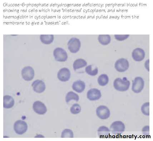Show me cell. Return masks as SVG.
Masks as SVG:
<instances>
[{
	"mask_svg": "<svg viewBox=\"0 0 153 141\" xmlns=\"http://www.w3.org/2000/svg\"><path fill=\"white\" fill-rule=\"evenodd\" d=\"M130 85V81L127 80L126 78L123 79L118 78L115 79L114 82V87L118 91L124 92L129 89Z\"/></svg>",
	"mask_w": 153,
	"mask_h": 141,
	"instance_id": "6da1fadb",
	"label": "cell"
},
{
	"mask_svg": "<svg viewBox=\"0 0 153 141\" xmlns=\"http://www.w3.org/2000/svg\"><path fill=\"white\" fill-rule=\"evenodd\" d=\"M125 126L121 121H116L113 123L110 126V131L115 136L121 135L125 131Z\"/></svg>",
	"mask_w": 153,
	"mask_h": 141,
	"instance_id": "7a4b0ae2",
	"label": "cell"
},
{
	"mask_svg": "<svg viewBox=\"0 0 153 141\" xmlns=\"http://www.w3.org/2000/svg\"><path fill=\"white\" fill-rule=\"evenodd\" d=\"M67 45L70 52L72 53L75 54L79 51L81 48V41L76 38L73 37L69 40Z\"/></svg>",
	"mask_w": 153,
	"mask_h": 141,
	"instance_id": "3957f363",
	"label": "cell"
},
{
	"mask_svg": "<svg viewBox=\"0 0 153 141\" xmlns=\"http://www.w3.org/2000/svg\"><path fill=\"white\" fill-rule=\"evenodd\" d=\"M53 56L55 60L60 62H65L68 58L66 51L61 48H56L54 50Z\"/></svg>",
	"mask_w": 153,
	"mask_h": 141,
	"instance_id": "277c9868",
	"label": "cell"
},
{
	"mask_svg": "<svg viewBox=\"0 0 153 141\" xmlns=\"http://www.w3.org/2000/svg\"><path fill=\"white\" fill-rule=\"evenodd\" d=\"M144 85V81L142 77H136L133 81L132 91L135 93H139L143 90Z\"/></svg>",
	"mask_w": 153,
	"mask_h": 141,
	"instance_id": "5b68a950",
	"label": "cell"
},
{
	"mask_svg": "<svg viewBox=\"0 0 153 141\" xmlns=\"http://www.w3.org/2000/svg\"><path fill=\"white\" fill-rule=\"evenodd\" d=\"M129 67V62L126 59L122 58L118 59L115 64V68L119 72H124L128 69Z\"/></svg>",
	"mask_w": 153,
	"mask_h": 141,
	"instance_id": "8992f818",
	"label": "cell"
},
{
	"mask_svg": "<svg viewBox=\"0 0 153 141\" xmlns=\"http://www.w3.org/2000/svg\"><path fill=\"white\" fill-rule=\"evenodd\" d=\"M14 128L16 133L22 135L27 131L28 129V126L25 121L18 120L14 123Z\"/></svg>",
	"mask_w": 153,
	"mask_h": 141,
	"instance_id": "52a82bcc",
	"label": "cell"
},
{
	"mask_svg": "<svg viewBox=\"0 0 153 141\" xmlns=\"http://www.w3.org/2000/svg\"><path fill=\"white\" fill-rule=\"evenodd\" d=\"M110 110L107 106H101L96 109V114L100 118L102 119H108L110 115Z\"/></svg>",
	"mask_w": 153,
	"mask_h": 141,
	"instance_id": "ba28073f",
	"label": "cell"
},
{
	"mask_svg": "<svg viewBox=\"0 0 153 141\" xmlns=\"http://www.w3.org/2000/svg\"><path fill=\"white\" fill-rule=\"evenodd\" d=\"M22 75L23 78L25 81L32 80L34 77V70L31 67H25L22 70Z\"/></svg>",
	"mask_w": 153,
	"mask_h": 141,
	"instance_id": "9c48e42d",
	"label": "cell"
},
{
	"mask_svg": "<svg viewBox=\"0 0 153 141\" xmlns=\"http://www.w3.org/2000/svg\"><path fill=\"white\" fill-rule=\"evenodd\" d=\"M71 72L68 68H63L60 70L57 74L58 79L62 82H66L70 79L71 77Z\"/></svg>",
	"mask_w": 153,
	"mask_h": 141,
	"instance_id": "30bf717a",
	"label": "cell"
},
{
	"mask_svg": "<svg viewBox=\"0 0 153 141\" xmlns=\"http://www.w3.org/2000/svg\"><path fill=\"white\" fill-rule=\"evenodd\" d=\"M132 58L137 62H140L143 60L145 57V52L143 49L137 48L132 53Z\"/></svg>",
	"mask_w": 153,
	"mask_h": 141,
	"instance_id": "8fae6325",
	"label": "cell"
},
{
	"mask_svg": "<svg viewBox=\"0 0 153 141\" xmlns=\"http://www.w3.org/2000/svg\"><path fill=\"white\" fill-rule=\"evenodd\" d=\"M33 107L34 111L39 115H44L47 111V108L45 104L39 101L34 102Z\"/></svg>",
	"mask_w": 153,
	"mask_h": 141,
	"instance_id": "7c38bea8",
	"label": "cell"
},
{
	"mask_svg": "<svg viewBox=\"0 0 153 141\" xmlns=\"http://www.w3.org/2000/svg\"><path fill=\"white\" fill-rule=\"evenodd\" d=\"M101 93L99 90L92 88L89 90L87 93V98L91 101L98 100L101 97Z\"/></svg>",
	"mask_w": 153,
	"mask_h": 141,
	"instance_id": "4fadbf2b",
	"label": "cell"
},
{
	"mask_svg": "<svg viewBox=\"0 0 153 141\" xmlns=\"http://www.w3.org/2000/svg\"><path fill=\"white\" fill-rule=\"evenodd\" d=\"M32 86L34 91L37 93H43L45 89V85L42 81L37 80L33 83Z\"/></svg>",
	"mask_w": 153,
	"mask_h": 141,
	"instance_id": "5bb4252c",
	"label": "cell"
},
{
	"mask_svg": "<svg viewBox=\"0 0 153 141\" xmlns=\"http://www.w3.org/2000/svg\"><path fill=\"white\" fill-rule=\"evenodd\" d=\"M85 83L81 80L75 81L72 85L73 89L78 93H82L85 89Z\"/></svg>",
	"mask_w": 153,
	"mask_h": 141,
	"instance_id": "9a60e30c",
	"label": "cell"
},
{
	"mask_svg": "<svg viewBox=\"0 0 153 141\" xmlns=\"http://www.w3.org/2000/svg\"><path fill=\"white\" fill-rule=\"evenodd\" d=\"M97 133L100 138H107L110 136V131L106 126H101L98 128Z\"/></svg>",
	"mask_w": 153,
	"mask_h": 141,
	"instance_id": "2e32d148",
	"label": "cell"
},
{
	"mask_svg": "<svg viewBox=\"0 0 153 141\" xmlns=\"http://www.w3.org/2000/svg\"><path fill=\"white\" fill-rule=\"evenodd\" d=\"M14 101L13 97L10 95H5L3 97V107L10 109L14 106Z\"/></svg>",
	"mask_w": 153,
	"mask_h": 141,
	"instance_id": "e0dca14e",
	"label": "cell"
},
{
	"mask_svg": "<svg viewBox=\"0 0 153 141\" xmlns=\"http://www.w3.org/2000/svg\"><path fill=\"white\" fill-rule=\"evenodd\" d=\"M40 39L43 44L49 45L53 42L54 36L53 35H40Z\"/></svg>",
	"mask_w": 153,
	"mask_h": 141,
	"instance_id": "ac0fdd59",
	"label": "cell"
},
{
	"mask_svg": "<svg viewBox=\"0 0 153 141\" xmlns=\"http://www.w3.org/2000/svg\"><path fill=\"white\" fill-rule=\"evenodd\" d=\"M98 41L103 46H107L111 42V39L109 35H100L98 36Z\"/></svg>",
	"mask_w": 153,
	"mask_h": 141,
	"instance_id": "d6986e66",
	"label": "cell"
},
{
	"mask_svg": "<svg viewBox=\"0 0 153 141\" xmlns=\"http://www.w3.org/2000/svg\"><path fill=\"white\" fill-rule=\"evenodd\" d=\"M87 65V62L84 59H76L74 62L73 68L74 70L85 67Z\"/></svg>",
	"mask_w": 153,
	"mask_h": 141,
	"instance_id": "ffe728a7",
	"label": "cell"
},
{
	"mask_svg": "<svg viewBox=\"0 0 153 141\" xmlns=\"http://www.w3.org/2000/svg\"><path fill=\"white\" fill-rule=\"evenodd\" d=\"M85 71L87 74L92 76H94L97 75L98 73V68L96 66L90 65L85 68Z\"/></svg>",
	"mask_w": 153,
	"mask_h": 141,
	"instance_id": "44dd1931",
	"label": "cell"
},
{
	"mask_svg": "<svg viewBox=\"0 0 153 141\" xmlns=\"http://www.w3.org/2000/svg\"><path fill=\"white\" fill-rule=\"evenodd\" d=\"M108 82V77L106 74H102L98 78V82L100 86H103L106 85Z\"/></svg>",
	"mask_w": 153,
	"mask_h": 141,
	"instance_id": "7402d4cb",
	"label": "cell"
},
{
	"mask_svg": "<svg viewBox=\"0 0 153 141\" xmlns=\"http://www.w3.org/2000/svg\"><path fill=\"white\" fill-rule=\"evenodd\" d=\"M72 100H74L78 102L79 100V96L74 92L71 91L69 92L65 97V100L67 103H68Z\"/></svg>",
	"mask_w": 153,
	"mask_h": 141,
	"instance_id": "603a6c76",
	"label": "cell"
},
{
	"mask_svg": "<svg viewBox=\"0 0 153 141\" xmlns=\"http://www.w3.org/2000/svg\"><path fill=\"white\" fill-rule=\"evenodd\" d=\"M141 110L143 115H147V116H149L150 115V103H145L142 106Z\"/></svg>",
	"mask_w": 153,
	"mask_h": 141,
	"instance_id": "cb8c5ba5",
	"label": "cell"
},
{
	"mask_svg": "<svg viewBox=\"0 0 153 141\" xmlns=\"http://www.w3.org/2000/svg\"><path fill=\"white\" fill-rule=\"evenodd\" d=\"M74 133L70 129H65L62 133V138H73Z\"/></svg>",
	"mask_w": 153,
	"mask_h": 141,
	"instance_id": "d4e9b609",
	"label": "cell"
},
{
	"mask_svg": "<svg viewBox=\"0 0 153 141\" xmlns=\"http://www.w3.org/2000/svg\"><path fill=\"white\" fill-rule=\"evenodd\" d=\"M81 111V106L79 104H75L71 108L70 111L72 114L76 115L79 113Z\"/></svg>",
	"mask_w": 153,
	"mask_h": 141,
	"instance_id": "484cf974",
	"label": "cell"
},
{
	"mask_svg": "<svg viewBox=\"0 0 153 141\" xmlns=\"http://www.w3.org/2000/svg\"><path fill=\"white\" fill-rule=\"evenodd\" d=\"M129 36V35H115L114 37L116 40L123 41L128 38Z\"/></svg>",
	"mask_w": 153,
	"mask_h": 141,
	"instance_id": "4316f807",
	"label": "cell"
},
{
	"mask_svg": "<svg viewBox=\"0 0 153 141\" xmlns=\"http://www.w3.org/2000/svg\"><path fill=\"white\" fill-rule=\"evenodd\" d=\"M150 127L149 126H146L143 129V134L145 137H148L150 135Z\"/></svg>",
	"mask_w": 153,
	"mask_h": 141,
	"instance_id": "83f0119b",
	"label": "cell"
}]
</instances>
